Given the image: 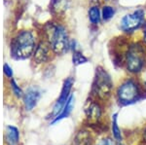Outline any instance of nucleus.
<instances>
[{"mask_svg": "<svg viewBox=\"0 0 146 145\" xmlns=\"http://www.w3.org/2000/svg\"><path fill=\"white\" fill-rule=\"evenodd\" d=\"M35 49L34 37L30 31H22L15 37L11 45V55L17 60H25L31 56Z\"/></svg>", "mask_w": 146, "mask_h": 145, "instance_id": "nucleus-1", "label": "nucleus"}, {"mask_svg": "<svg viewBox=\"0 0 146 145\" xmlns=\"http://www.w3.org/2000/svg\"><path fill=\"white\" fill-rule=\"evenodd\" d=\"M146 51L141 44H131L126 53L127 69L131 73H137L142 70L144 66Z\"/></svg>", "mask_w": 146, "mask_h": 145, "instance_id": "nucleus-2", "label": "nucleus"}, {"mask_svg": "<svg viewBox=\"0 0 146 145\" xmlns=\"http://www.w3.org/2000/svg\"><path fill=\"white\" fill-rule=\"evenodd\" d=\"M49 43L56 54H62L69 47L66 29L62 25H53L48 30Z\"/></svg>", "mask_w": 146, "mask_h": 145, "instance_id": "nucleus-3", "label": "nucleus"}, {"mask_svg": "<svg viewBox=\"0 0 146 145\" xmlns=\"http://www.w3.org/2000/svg\"><path fill=\"white\" fill-rule=\"evenodd\" d=\"M112 89V82L110 79V76L107 74V72L102 68L98 67L96 68V78L94 82V93L98 95V97L104 99H107L110 95Z\"/></svg>", "mask_w": 146, "mask_h": 145, "instance_id": "nucleus-4", "label": "nucleus"}, {"mask_svg": "<svg viewBox=\"0 0 146 145\" xmlns=\"http://www.w3.org/2000/svg\"><path fill=\"white\" fill-rule=\"evenodd\" d=\"M143 23H144V12L139 9L123 17L120 22V28L124 32L131 33L139 28Z\"/></svg>", "mask_w": 146, "mask_h": 145, "instance_id": "nucleus-5", "label": "nucleus"}, {"mask_svg": "<svg viewBox=\"0 0 146 145\" xmlns=\"http://www.w3.org/2000/svg\"><path fill=\"white\" fill-rule=\"evenodd\" d=\"M138 87L136 83L133 80H128L122 84L118 89V99L124 103H129L136 99L138 97Z\"/></svg>", "mask_w": 146, "mask_h": 145, "instance_id": "nucleus-6", "label": "nucleus"}, {"mask_svg": "<svg viewBox=\"0 0 146 145\" xmlns=\"http://www.w3.org/2000/svg\"><path fill=\"white\" fill-rule=\"evenodd\" d=\"M72 85H73V78H70L69 77V78H67L66 80L64 81L60 95V97H58V101H56L55 107H54L53 116L56 117L62 112V108L64 107L65 103H66V101L68 100V99H69V93H70V91H71Z\"/></svg>", "mask_w": 146, "mask_h": 145, "instance_id": "nucleus-7", "label": "nucleus"}, {"mask_svg": "<svg viewBox=\"0 0 146 145\" xmlns=\"http://www.w3.org/2000/svg\"><path fill=\"white\" fill-rule=\"evenodd\" d=\"M40 99V92L37 88L31 87L25 92V95H23V101H25V105L27 110L30 111L36 106L37 102Z\"/></svg>", "mask_w": 146, "mask_h": 145, "instance_id": "nucleus-8", "label": "nucleus"}, {"mask_svg": "<svg viewBox=\"0 0 146 145\" xmlns=\"http://www.w3.org/2000/svg\"><path fill=\"white\" fill-rule=\"evenodd\" d=\"M19 137H20V134H19V130L17 128L12 127V126H9L6 128V142L8 145H16L19 141Z\"/></svg>", "mask_w": 146, "mask_h": 145, "instance_id": "nucleus-9", "label": "nucleus"}, {"mask_svg": "<svg viewBox=\"0 0 146 145\" xmlns=\"http://www.w3.org/2000/svg\"><path fill=\"white\" fill-rule=\"evenodd\" d=\"M49 56V48L46 44L41 43L37 47L34 53V60L37 62H44L48 58Z\"/></svg>", "mask_w": 146, "mask_h": 145, "instance_id": "nucleus-10", "label": "nucleus"}, {"mask_svg": "<svg viewBox=\"0 0 146 145\" xmlns=\"http://www.w3.org/2000/svg\"><path fill=\"white\" fill-rule=\"evenodd\" d=\"M73 103H74V97H73V95H70L69 99H68L66 103L64 105V107L62 108V112L56 116V118L54 120L53 123H56V122H58V121L62 120V119H64V118H66V117H68V115L71 113V111L73 109Z\"/></svg>", "mask_w": 146, "mask_h": 145, "instance_id": "nucleus-11", "label": "nucleus"}, {"mask_svg": "<svg viewBox=\"0 0 146 145\" xmlns=\"http://www.w3.org/2000/svg\"><path fill=\"white\" fill-rule=\"evenodd\" d=\"M86 112L87 116H88V118L90 120H98L101 115V109L100 105L98 103H95V102H92Z\"/></svg>", "mask_w": 146, "mask_h": 145, "instance_id": "nucleus-12", "label": "nucleus"}, {"mask_svg": "<svg viewBox=\"0 0 146 145\" xmlns=\"http://www.w3.org/2000/svg\"><path fill=\"white\" fill-rule=\"evenodd\" d=\"M75 145H91V136L88 132L81 130L75 137Z\"/></svg>", "mask_w": 146, "mask_h": 145, "instance_id": "nucleus-13", "label": "nucleus"}, {"mask_svg": "<svg viewBox=\"0 0 146 145\" xmlns=\"http://www.w3.org/2000/svg\"><path fill=\"white\" fill-rule=\"evenodd\" d=\"M89 19H90L91 23L94 24H98L100 21V11L98 7L94 6L90 8L89 10Z\"/></svg>", "mask_w": 146, "mask_h": 145, "instance_id": "nucleus-14", "label": "nucleus"}, {"mask_svg": "<svg viewBox=\"0 0 146 145\" xmlns=\"http://www.w3.org/2000/svg\"><path fill=\"white\" fill-rule=\"evenodd\" d=\"M72 62L75 65H80L86 64L88 62V58H87L82 53L78 52V51H74L72 56Z\"/></svg>", "mask_w": 146, "mask_h": 145, "instance_id": "nucleus-15", "label": "nucleus"}, {"mask_svg": "<svg viewBox=\"0 0 146 145\" xmlns=\"http://www.w3.org/2000/svg\"><path fill=\"white\" fill-rule=\"evenodd\" d=\"M112 130H113V135L118 141H121L122 135L121 132H120V128L118 127V124H117V114H114L112 117Z\"/></svg>", "mask_w": 146, "mask_h": 145, "instance_id": "nucleus-16", "label": "nucleus"}, {"mask_svg": "<svg viewBox=\"0 0 146 145\" xmlns=\"http://www.w3.org/2000/svg\"><path fill=\"white\" fill-rule=\"evenodd\" d=\"M115 11H114V8L111 6H104L102 8V12H101V16H102L103 20L105 21H108L110 20L113 15H114Z\"/></svg>", "mask_w": 146, "mask_h": 145, "instance_id": "nucleus-17", "label": "nucleus"}, {"mask_svg": "<svg viewBox=\"0 0 146 145\" xmlns=\"http://www.w3.org/2000/svg\"><path fill=\"white\" fill-rule=\"evenodd\" d=\"M11 85H12V89H13V91H14V93H15V95H17L18 97H22V95H23V92H22V90H21V89L18 87V85L16 84V82L14 81V80H12L11 81Z\"/></svg>", "mask_w": 146, "mask_h": 145, "instance_id": "nucleus-18", "label": "nucleus"}, {"mask_svg": "<svg viewBox=\"0 0 146 145\" xmlns=\"http://www.w3.org/2000/svg\"><path fill=\"white\" fill-rule=\"evenodd\" d=\"M3 70H4V73H5V75L7 77H12V76H13V70H12V68L7 64H4Z\"/></svg>", "mask_w": 146, "mask_h": 145, "instance_id": "nucleus-19", "label": "nucleus"}, {"mask_svg": "<svg viewBox=\"0 0 146 145\" xmlns=\"http://www.w3.org/2000/svg\"><path fill=\"white\" fill-rule=\"evenodd\" d=\"M98 145H114V144H113V142L110 139H103L102 141Z\"/></svg>", "mask_w": 146, "mask_h": 145, "instance_id": "nucleus-20", "label": "nucleus"}, {"mask_svg": "<svg viewBox=\"0 0 146 145\" xmlns=\"http://www.w3.org/2000/svg\"><path fill=\"white\" fill-rule=\"evenodd\" d=\"M143 42L146 43V23L144 24V31H143Z\"/></svg>", "mask_w": 146, "mask_h": 145, "instance_id": "nucleus-21", "label": "nucleus"}, {"mask_svg": "<svg viewBox=\"0 0 146 145\" xmlns=\"http://www.w3.org/2000/svg\"><path fill=\"white\" fill-rule=\"evenodd\" d=\"M144 82H145V85H146V74H145V78H144Z\"/></svg>", "mask_w": 146, "mask_h": 145, "instance_id": "nucleus-22", "label": "nucleus"}, {"mask_svg": "<svg viewBox=\"0 0 146 145\" xmlns=\"http://www.w3.org/2000/svg\"><path fill=\"white\" fill-rule=\"evenodd\" d=\"M145 138H146V130H145Z\"/></svg>", "mask_w": 146, "mask_h": 145, "instance_id": "nucleus-23", "label": "nucleus"}, {"mask_svg": "<svg viewBox=\"0 0 146 145\" xmlns=\"http://www.w3.org/2000/svg\"><path fill=\"white\" fill-rule=\"evenodd\" d=\"M118 145H123V144H118Z\"/></svg>", "mask_w": 146, "mask_h": 145, "instance_id": "nucleus-24", "label": "nucleus"}]
</instances>
